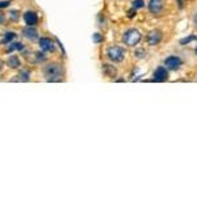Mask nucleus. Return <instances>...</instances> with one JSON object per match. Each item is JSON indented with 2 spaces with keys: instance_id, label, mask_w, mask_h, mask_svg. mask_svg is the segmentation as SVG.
Here are the masks:
<instances>
[{
  "instance_id": "nucleus-1",
  "label": "nucleus",
  "mask_w": 197,
  "mask_h": 197,
  "mask_svg": "<svg viewBox=\"0 0 197 197\" xmlns=\"http://www.w3.org/2000/svg\"><path fill=\"white\" fill-rule=\"evenodd\" d=\"M43 75H45L46 80H49V82H59L63 76V70L59 64L50 63L43 67Z\"/></svg>"
},
{
  "instance_id": "nucleus-2",
  "label": "nucleus",
  "mask_w": 197,
  "mask_h": 197,
  "mask_svg": "<svg viewBox=\"0 0 197 197\" xmlns=\"http://www.w3.org/2000/svg\"><path fill=\"white\" fill-rule=\"evenodd\" d=\"M122 40L128 46H134L141 41V33L138 32L137 29H129V30L125 32V34H123Z\"/></svg>"
},
{
  "instance_id": "nucleus-3",
  "label": "nucleus",
  "mask_w": 197,
  "mask_h": 197,
  "mask_svg": "<svg viewBox=\"0 0 197 197\" xmlns=\"http://www.w3.org/2000/svg\"><path fill=\"white\" fill-rule=\"evenodd\" d=\"M108 57L113 62H122L125 58V50L118 46H112L108 49Z\"/></svg>"
},
{
  "instance_id": "nucleus-4",
  "label": "nucleus",
  "mask_w": 197,
  "mask_h": 197,
  "mask_svg": "<svg viewBox=\"0 0 197 197\" xmlns=\"http://www.w3.org/2000/svg\"><path fill=\"white\" fill-rule=\"evenodd\" d=\"M162 41V32L158 30V29H155V30H151L147 36V42L150 46H155L158 45V43Z\"/></svg>"
},
{
  "instance_id": "nucleus-5",
  "label": "nucleus",
  "mask_w": 197,
  "mask_h": 197,
  "mask_svg": "<svg viewBox=\"0 0 197 197\" xmlns=\"http://www.w3.org/2000/svg\"><path fill=\"white\" fill-rule=\"evenodd\" d=\"M164 64H166V67L167 68H170V70H178L180 66H181V59L179 57H168L167 59L164 61Z\"/></svg>"
},
{
  "instance_id": "nucleus-6",
  "label": "nucleus",
  "mask_w": 197,
  "mask_h": 197,
  "mask_svg": "<svg viewBox=\"0 0 197 197\" xmlns=\"http://www.w3.org/2000/svg\"><path fill=\"white\" fill-rule=\"evenodd\" d=\"M149 9L152 14H160L163 11V0H150Z\"/></svg>"
},
{
  "instance_id": "nucleus-7",
  "label": "nucleus",
  "mask_w": 197,
  "mask_h": 197,
  "mask_svg": "<svg viewBox=\"0 0 197 197\" xmlns=\"http://www.w3.org/2000/svg\"><path fill=\"white\" fill-rule=\"evenodd\" d=\"M168 79V72H167L166 67H158L154 72V80L156 82H164Z\"/></svg>"
},
{
  "instance_id": "nucleus-8",
  "label": "nucleus",
  "mask_w": 197,
  "mask_h": 197,
  "mask_svg": "<svg viewBox=\"0 0 197 197\" xmlns=\"http://www.w3.org/2000/svg\"><path fill=\"white\" fill-rule=\"evenodd\" d=\"M24 20H25V23H26L29 26H34L36 24L38 23L37 14H36L34 12H32V11H28V12L24 14Z\"/></svg>"
},
{
  "instance_id": "nucleus-9",
  "label": "nucleus",
  "mask_w": 197,
  "mask_h": 197,
  "mask_svg": "<svg viewBox=\"0 0 197 197\" xmlns=\"http://www.w3.org/2000/svg\"><path fill=\"white\" fill-rule=\"evenodd\" d=\"M40 46L42 50H45V52H54V42L50 40V38H41L40 40Z\"/></svg>"
},
{
  "instance_id": "nucleus-10",
  "label": "nucleus",
  "mask_w": 197,
  "mask_h": 197,
  "mask_svg": "<svg viewBox=\"0 0 197 197\" xmlns=\"http://www.w3.org/2000/svg\"><path fill=\"white\" fill-rule=\"evenodd\" d=\"M23 34H24L25 38L30 40V41H34V40L38 38V33H37V30H36V29H33V28H25L24 30H23Z\"/></svg>"
},
{
  "instance_id": "nucleus-11",
  "label": "nucleus",
  "mask_w": 197,
  "mask_h": 197,
  "mask_svg": "<svg viewBox=\"0 0 197 197\" xmlns=\"http://www.w3.org/2000/svg\"><path fill=\"white\" fill-rule=\"evenodd\" d=\"M103 70H104V74L107 76H116V74H117V71H116V68L113 67V66L111 64H104L103 66Z\"/></svg>"
},
{
  "instance_id": "nucleus-12",
  "label": "nucleus",
  "mask_w": 197,
  "mask_h": 197,
  "mask_svg": "<svg viewBox=\"0 0 197 197\" xmlns=\"http://www.w3.org/2000/svg\"><path fill=\"white\" fill-rule=\"evenodd\" d=\"M8 66L12 68H17L19 66H20V59H19V57L16 55H12L9 57V59H8Z\"/></svg>"
},
{
  "instance_id": "nucleus-13",
  "label": "nucleus",
  "mask_w": 197,
  "mask_h": 197,
  "mask_svg": "<svg viewBox=\"0 0 197 197\" xmlns=\"http://www.w3.org/2000/svg\"><path fill=\"white\" fill-rule=\"evenodd\" d=\"M23 49H24V45H23V43L14 42V43H12V45L8 47V52H13V50H23Z\"/></svg>"
},
{
  "instance_id": "nucleus-14",
  "label": "nucleus",
  "mask_w": 197,
  "mask_h": 197,
  "mask_svg": "<svg viewBox=\"0 0 197 197\" xmlns=\"http://www.w3.org/2000/svg\"><path fill=\"white\" fill-rule=\"evenodd\" d=\"M14 37H16V34H14L13 32H8V33H5V36H4V38H3V43H5V42H9L11 40H13Z\"/></svg>"
},
{
  "instance_id": "nucleus-15",
  "label": "nucleus",
  "mask_w": 197,
  "mask_h": 197,
  "mask_svg": "<svg viewBox=\"0 0 197 197\" xmlns=\"http://www.w3.org/2000/svg\"><path fill=\"white\" fill-rule=\"evenodd\" d=\"M19 79L23 80V82H28L29 80V72L28 71H21L19 74Z\"/></svg>"
},
{
  "instance_id": "nucleus-16",
  "label": "nucleus",
  "mask_w": 197,
  "mask_h": 197,
  "mask_svg": "<svg viewBox=\"0 0 197 197\" xmlns=\"http://www.w3.org/2000/svg\"><path fill=\"white\" fill-rule=\"evenodd\" d=\"M133 5H134V8H142L145 5V3H143V0H134Z\"/></svg>"
},
{
  "instance_id": "nucleus-17",
  "label": "nucleus",
  "mask_w": 197,
  "mask_h": 197,
  "mask_svg": "<svg viewBox=\"0 0 197 197\" xmlns=\"http://www.w3.org/2000/svg\"><path fill=\"white\" fill-rule=\"evenodd\" d=\"M193 40H197V37H196V36H191V37H188V38L181 40V41H180V43H181V45H184V43H189V42H191V41H193Z\"/></svg>"
},
{
  "instance_id": "nucleus-18",
  "label": "nucleus",
  "mask_w": 197,
  "mask_h": 197,
  "mask_svg": "<svg viewBox=\"0 0 197 197\" xmlns=\"http://www.w3.org/2000/svg\"><path fill=\"white\" fill-rule=\"evenodd\" d=\"M93 41H95V42H96V43L101 42V41H103V36H100L99 33H96V34H93Z\"/></svg>"
},
{
  "instance_id": "nucleus-19",
  "label": "nucleus",
  "mask_w": 197,
  "mask_h": 197,
  "mask_svg": "<svg viewBox=\"0 0 197 197\" xmlns=\"http://www.w3.org/2000/svg\"><path fill=\"white\" fill-rule=\"evenodd\" d=\"M9 0H4V2H0V8H4V7H8L9 5Z\"/></svg>"
},
{
  "instance_id": "nucleus-20",
  "label": "nucleus",
  "mask_w": 197,
  "mask_h": 197,
  "mask_svg": "<svg viewBox=\"0 0 197 197\" xmlns=\"http://www.w3.org/2000/svg\"><path fill=\"white\" fill-rule=\"evenodd\" d=\"M45 58H46V57L43 55L42 53H41V54H40V53H37V59H40V61H45Z\"/></svg>"
},
{
  "instance_id": "nucleus-21",
  "label": "nucleus",
  "mask_w": 197,
  "mask_h": 197,
  "mask_svg": "<svg viewBox=\"0 0 197 197\" xmlns=\"http://www.w3.org/2000/svg\"><path fill=\"white\" fill-rule=\"evenodd\" d=\"M128 16H129V17H133V16H135V11H133V9H131V11H129V14H128Z\"/></svg>"
},
{
  "instance_id": "nucleus-22",
  "label": "nucleus",
  "mask_w": 197,
  "mask_h": 197,
  "mask_svg": "<svg viewBox=\"0 0 197 197\" xmlns=\"http://www.w3.org/2000/svg\"><path fill=\"white\" fill-rule=\"evenodd\" d=\"M16 13H17V12H14V11H12V12H11V16H12V19H14V20H16V19H17V16H16Z\"/></svg>"
},
{
  "instance_id": "nucleus-23",
  "label": "nucleus",
  "mask_w": 197,
  "mask_h": 197,
  "mask_svg": "<svg viewBox=\"0 0 197 197\" xmlns=\"http://www.w3.org/2000/svg\"><path fill=\"white\" fill-rule=\"evenodd\" d=\"M3 21H4V16H3V13H2V12H0V24H2V23H3Z\"/></svg>"
},
{
  "instance_id": "nucleus-24",
  "label": "nucleus",
  "mask_w": 197,
  "mask_h": 197,
  "mask_svg": "<svg viewBox=\"0 0 197 197\" xmlns=\"http://www.w3.org/2000/svg\"><path fill=\"white\" fill-rule=\"evenodd\" d=\"M193 20H194V24H196V26H197V13L194 14V17H193Z\"/></svg>"
},
{
  "instance_id": "nucleus-25",
  "label": "nucleus",
  "mask_w": 197,
  "mask_h": 197,
  "mask_svg": "<svg viewBox=\"0 0 197 197\" xmlns=\"http://www.w3.org/2000/svg\"><path fill=\"white\" fill-rule=\"evenodd\" d=\"M179 7L180 8H183V0H179Z\"/></svg>"
},
{
  "instance_id": "nucleus-26",
  "label": "nucleus",
  "mask_w": 197,
  "mask_h": 197,
  "mask_svg": "<svg viewBox=\"0 0 197 197\" xmlns=\"http://www.w3.org/2000/svg\"><path fill=\"white\" fill-rule=\"evenodd\" d=\"M0 68H2V62H0Z\"/></svg>"
},
{
  "instance_id": "nucleus-27",
  "label": "nucleus",
  "mask_w": 197,
  "mask_h": 197,
  "mask_svg": "<svg viewBox=\"0 0 197 197\" xmlns=\"http://www.w3.org/2000/svg\"><path fill=\"white\" fill-rule=\"evenodd\" d=\"M196 54H197V47H196Z\"/></svg>"
}]
</instances>
